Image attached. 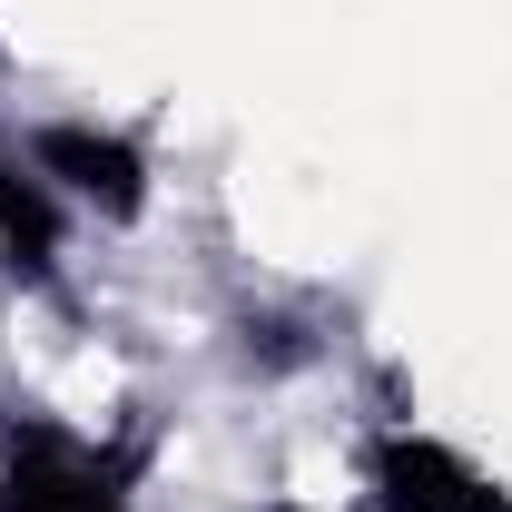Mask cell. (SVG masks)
Returning <instances> with one entry per match:
<instances>
[{
    "instance_id": "5",
    "label": "cell",
    "mask_w": 512,
    "mask_h": 512,
    "mask_svg": "<svg viewBox=\"0 0 512 512\" xmlns=\"http://www.w3.org/2000/svg\"><path fill=\"white\" fill-rule=\"evenodd\" d=\"M256 512H365V503H316V493H266Z\"/></svg>"
},
{
    "instance_id": "4",
    "label": "cell",
    "mask_w": 512,
    "mask_h": 512,
    "mask_svg": "<svg viewBox=\"0 0 512 512\" xmlns=\"http://www.w3.org/2000/svg\"><path fill=\"white\" fill-rule=\"evenodd\" d=\"M20 168H30V158H20V128H0V207H10V188H20Z\"/></svg>"
},
{
    "instance_id": "3",
    "label": "cell",
    "mask_w": 512,
    "mask_h": 512,
    "mask_svg": "<svg viewBox=\"0 0 512 512\" xmlns=\"http://www.w3.org/2000/svg\"><path fill=\"white\" fill-rule=\"evenodd\" d=\"M355 503L365 512H512V473L424 424L414 404H375L355 424Z\"/></svg>"
},
{
    "instance_id": "1",
    "label": "cell",
    "mask_w": 512,
    "mask_h": 512,
    "mask_svg": "<svg viewBox=\"0 0 512 512\" xmlns=\"http://www.w3.org/2000/svg\"><path fill=\"white\" fill-rule=\"evenodd\" d=\"M158 434L79 424L60 404H0V512H158L148 503Z\"/></svg>"
},
{
    "instance_id": "2",
    "label": "cell",
    "mask_w": 512,
    "mask_h": 512,
    "mask_svg": "<svg viewBox=\"0 0 512 512\" xmlns=\"http://www.w3.org/2000/svg\"><path fill=\"white\" fill-rule=\"evenodd\" d=\"M20 158L50 178L79 227H148L158 217V188H168V168H158V138L138 119H99V109H50V119H20Z\"/></svg>"
}]
</instances>
